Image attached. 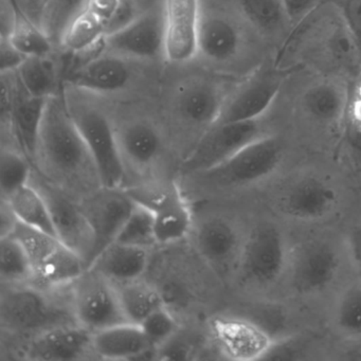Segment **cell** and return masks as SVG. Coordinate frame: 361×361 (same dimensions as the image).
<instances>
[{
	"label": "cell",
	"instance_id": "f6af8a7d",
	"mask_svg": "<svg viewBox=\"0 0 361 361\" xmlns=\"http://www.w3.org/2000/svg\"><path fill=\"white\" fill-rule=\"evenodd\" d=\"M345 246L353 266L361 274V225L354 226L348 230Z\"/></svg>",
	"mask_w": 361,
	"mask_h": 361
},
{
	"label": "cell",
	"instance_id": "ee69618b",
	"mask_svg": "<svg viewBox=\"0 0 361 361\" xmlns=\"http://www.w3.org/2000/svg\"><path fill=\"white\" fill-rule=\"evenodd\" d=\"M25 60L7 37H1V73L18 71Z\"/></svg>",
	"mask_w": 361,
	"mask_h": 361
},
{
	"label": "cell",
	"instance_id": "5b68a950",
	"mask_svg": "<svg viewBox=\"0 0 361 361\" xmlns=\"http://www.w3.org/2000/svg\"><path fill=\"white\" fill-rule=\"evenodd\" d=\"M289 250L278 226L269 221L257 224L245 236L238 267L240 278L257 285L276 282L286 272Z\"/></svg>",
	"mask_w": 361,
	"mask_h": 361
},
{
	"label": "cell",
	"instance_id": "9a60e30c",
	"mask_svg": "<svg viewBox=\"0 0 361 361\" xmlns=\"http://www.w3.org/2000/svg\"><path fill=\"white\" fill-rule=\"evenodd\" d=\"M200 0H164V56L183 64L197 56Z\"/></svg>",
	"mask_w": 361,
	"mask_h": 361
},
{
	"label": "cell",
	"instance_id": "ab89813d",
	"mask_svg": "<svg viewBox=\"0 0 361 361\" xmlns=\"http://www.w3.org/2000/svg\"><path fill=\"white\" fill-rule=\"evenodd\" d=\"M335 7L352 33L361 54V0H336Z\"/></svg>",
	"mask_w": 361,
	"mask_h": 361
},
{
	"label": "cell",
	"instance_id": "f35d334b",
	"mask_svg": "<svg viewBox=\"0 0 361 361\" xmlns=\"http://www.w3.org/2000/svg\"><path fill=\"white\" fill-rule=\"evenodd\" d=\"M140 327L152 348L158 350L178 333V323L166 305L147 316Z\"/></svg>",
	"mask_w": 361,
	"mask_h": 361
},
{
	"label": "cell",
	"instance_id": "60d3db41",
	"mask_svg": "<svg viewBox=\"0 0 361 361\" xmlns=\"http://www.w3.org/2000/svg\"><path fill=\"white\" fill-rule=\"evenodd\" d=\"M321 0H282L285 16L289 25H299L318 9Z\"/></svg>",
	"mask_w": 361,
	"mask_h": 361
},
{
	"label": "cell",
	"instance_id": "3957f363",
	"mask_svg": "<svg viewBox=\"0 0 361 361\" xmlns=\"http://www.w3.org/2000/svg\"><path fill=\"white\" fill-rule=\"evenodd\" d=\"M10 234H13L24 247L32 268L31 284L39 288L71 285L87 269L85 261L58 236L27 227L18 221Z\"/></svg>",
	"mask_w": 361,
	"mask_h": 361
},
{
	"label": "cell",
	"instance_id": "e0dca14e",
	"mask_svg": "<svg viewBox=\"0 0 361 361\" xmlns=\"http://www.w3.org/2000/svg\"><path fill=\"white\" fill-rule=\"evenodd\" d=\"M136 204V200L119 189H104L90 200L84 209L94 235V247L90 264L116 242L122 226ZM88 266V267H90Z\"/></svg>",
	"mask_w": 361,
	"mask_h": 361
},
{
	"label": "cell",
	"instance_id": "277c9868",
	"mask_svg": "<svg viewBox=\"0 0 361 361\" xmlns=\"http://www.w3.org/2000/svg\"><path fill=\"white\" fill-rule=\"evenodd\" d=\"M284 149L280 139L265 135L243 147L224 164L200 173L213 187H245L271 176L282 164Z\"/></svg>",
	"mask_w": 361,
	"mask_h": 361
},
{
	"label": "cell",
	"instance_id": "603a6c76",
	"mask_svg": "<svg viewBox=\"0 0 361 361\" xmlns=\"http://www.w3.org/2000/svg\"><path fill=\"white\" fill-rule=\"evenodd\" d=\"M92 331L79 323L59 325L39 333L29 345L28 354L37 360H75L92 352Z\"/></svg>",
	"mask_w": 361,
	"mask_h": 361
},
{
	"label": "cell",
	"instance_id": "7dc6e473",
	"mask_svg": "<svg viewBox=\"0 0 361 361\" xmlns=\"http://www.w3.org/2000/svg\"><path fill=\"white\" fill-rule=\"evenodd\" d=\"M352 118L361 122V86L359 88L358 99L355 101L354 105H353Z\"/></svg>",
	"mask_w": 361,
	"mask_h": 361
},
{
	"label": "cell",
	"instance_id": "f546056e",
	"mask_svg": "<svg viewBox=\"0 0 361 361\" xmlns=\"http://www.w3.org/2000/svg\"><path fill=\"white\" fill-rule=\"evenodd\" d=\"M115 285L128 322L139 325L152 312L164 306L160 291L141 279Z\"/></svg>",
	"mask_w": 361,
	"mask_h": 361
},
{
	"label": "cell",
	"instance_id": "d590c367",
	"mask_svg": "<svg viewBox=\"0 0 361 361\" xmlns=\"http://www.w3.org/2000/svg\"><path fill=\"white\" fill-rule=\"evenodd\" d=\"M88 0H49L46 8L42 28L54 42L61 45L64 33L71 23L87 5Z\"/></svg>",
	"mask_w": 361,
	"mask_h": 361
},
{
	"label": "cell",
	"instance_id": "8d00e7d4",
	"mask_svg": "<svg viewBox=\"0 0 361 361\" xmlns=\"http://www.w3.org/2000/svg\"><path fill=\"white\" fill-rule=\"evenodd\" d=\"M240 8L253 26L265 33H276L288 24L282 0H240Z\"/></svg>",
	"mask_w": 361,
	"mask_h": 361
},
{
	"label": "cell",
	"instance_id": "d6a6232c",
	"mask_svg": "<svg viewBox=\"0 0 361 361\" xmlns=\"http://www.w3.org/2000/svg\"><path fill=\"white\" fill-rule=\"evenodd\" d=\"M334 325L346 339H361V282L350 283L338 297Z\"/></svg>",
	"mask_w": 361,
	"mask_h": 361
},
{
	"label": "cell",
	"instance_id": "ffe728a7",
	"mask_svg": "<svg viewBox=\"0 0 361 361\" xmlns=\"http://www.w3.org/2000/svg\"><path fill=\"white\" fill-rule=\"evenodd\" d=\"M130 75L132 69L126 58L107 52L96 54L75 67L67 78V84L97 94H106L123 90Z\"/></svg>",
	"mask_w": 361,
	"mask_h": 361
},
{
	"label": "cell",
	"instance_id": "ac0fdd59",
	"mask_svg": "<svg viewBox=\"0 0 361 361\" xmlns=\"http://www.w3.org/2000/svg\"><path fill=\"white\" fill-rule=\"evenodd\" d=\"M41 191L51 210L56 235L85 261L88 268L94 251V235L85 211L54 189L45 188Z\"/></svg>",
	"mask_w": 361,
	"mask_h": 361
},
{
	"label": "cell",
	"instance_id": "7c38bea8",
	"mask_svg": "<svg viewBox=\"0 0 361 361\" xmlns=\"http://www.w3.org/2000/svg\"><path fill=\"white\" fill-rule=\"evenodd\" d=\"M103 49L122 58L141 60L164 54V8L142 12L121 28L105 35Z\"/></svg>",
	"mask_w": 361,
	"mask_h": 361
},
{
	"label": "cell",
	"instance_id": "4316f807",
	"mask_svg": "<svg viewBox=\"0 0 361 361\" xmlns=\"http://www.w3.org/2000/svg\"><path fill=\"white\" fill-rule=\"evenodd\" d=\"M117 137L124 161L128 159L135 166H149L157 159L161 151L162 140L159 132L153 124L147 121L126 124L118 130Z\"/></svg>",
	"mask_w": 361,
	"mask_h": 361
},
{
	"label": "cell",
	"instance_id": "8fae6325",
	"mask_svg": "<svg viewBox=\"0 0 361 361\" xmlns=\"http://www.w3.org/2000/svg\"><path fill=\"white\" fill-rule=\"evenodd\" d=\"M339 194L318 175L306 174L289 181L279 194L278 210L293 221H318L337 208Z\"/></svg>",
	"mask_w": 361,
	"mask_h": 361
},
{
	"label": "cell",
	"instance_id": "f1b7e54d",
	"mask_svg": "<svg viewBox=\"0 0 361 361\" xmlns=\"http://www.w3.org/2000/svg\"><path fill=\"white\" fill-rule=\"evenodd\" d=\"M25 90L37 98L48 99L60 92V69L52 54L26 58L16 71Z\"/></svg>",
	"mask_w": 361,
	"mask_h": 361
},
{
	"label": "cell",
	"instance_id": "4fadbf2b",
	"mask_svg": "<svg viewBox=\"0 0 361 361\" xmlns=\"http://www.w3.org/2000/svg\"><path fill=\"white\" fill-rule=\"evenodd\" d=\"M211 331L221 352L233 360L265 359L274 342L265 327L238 317H217Z\"/></svg>",
	"mask_w": 361,
	"mask_h": 361
},
{
	"label": "cell",
	"instance_id": "cb8c5ba5",
	"mask_svg": "<svg viewBox=\"0 0 361 361\" xmlns=\"http://www.w3.org/2000/svg\"><path fill=\"white\" fill-rule=\"evenodd\" d=\"M92 353L102 359L147 358L157 353L152 348L140 325L126 322L92 333Z\"/></svg>",
	"mask_w": 361,
	"mask_h": 361
},
{
	"label": "cell",
	"instance_id": "52a82bcc",
	"mask_svg": "<svg viewBox=\"0 0 361 361\" xmlns=\"http://www.w3.org/2000/svg\"><path fill=\"white\" fill-rule=\"evenodd\" d=\"M71 306L77 322L92 333L128 322L116 285L90 268L71 284Z\"/></svg>",
	"mask_w": 361,
	"mask_h": 361
},
{
	"label": "cell",
	"instance_id": "b9f144b4",
	"mask_svg": "<svg viewBox=\"0 0 361 361\" xmlns=\"http://www.w3.org/2000/svg\"><path fill=\"white\" fill-rule=\"evenodd\" d=\"M194 348L190 342L178 339V333L157 350V358L164 360H187L191 359Z\"/></svg>",
	"mask_w": 361,
	"mask_h": 361
},
{
	"label": "cell",
	"instance_id": "30bf717a",
	"mask_svg": "<svg viewBox=\"0 0 361 361\" xmlns=\"http://www.w3.org/2000/svg\"><path fill=\"white\" fill-rule=\"evenodd\" d=\"M339 264V255L333 245L312 240L289 250L286 272L295 290L312 295L320 293L333 282Z\"/></svg>",
	"mask_w": 361,
	"mask_h": 361
},
{
	"label": "cell",
	"instance_id": "484cf974",
	"mask_svg": "<svg viewBox=\"0 0 361 361\" xmlns=\"http://www.w3.org/2000/svg\"><path fill=\"white\" fill-rule=\"evenodd\" d=\"M348 90L333 80H323L310 85L302 96L305 113L320 123L329 124L342 119L348 109Z\"/></svg>",
	"mask_w": 361,
	"mask_h": 361
},
{
	"label": "cell",
	"instance_id": "1f68e13d",
	"mask_svg": "<svg viewBox=\"0 0 361 361\" xmlns=\"http://www.w3.org/2000/svg\"><path fill=\"white\" fill-rule=\"evenodd\" d=\"M7 37L25 58L52 54L54 44L43 28L31 22L16 9L13 25Z\"/></svg>",
	"mask_w": 361,
	"mask_h": 361
},
{
	"label": "cell",
	"instance_id": "6da1fadb",
	"mask_svg": "<svg viewBox=\"0 0 361 361\" xmlns=\"http://www.w3.org/2000/svg\"><path fill=\"white\" fill-rule=\"evenodd\" d=\"M63 94L85 141L100 185L104 189H119L126 175V161L118 142L117 132L97 94L71 84L63 88Z\"/></svg>",
	"mask_w": 361,
	"mask_h": 361
},
{
	"label": "cell",
	"instance_id": "4dcf8cb0",
	"mask_svg": "<svg viewBox=\"0 0 361 361\" xmlns=\"http://www.w3.org/2000/svg\"><path fill=\"white\" fill-rule=\"evenodd\" d=\"M106 30L107 24L105 20L92 10L85 8L71 23L60 46L71 54H84L102 43Z\"/></svg>",
	"mask_w": 361,
	"mask_h": 361
},
{
	"label": "cell",
	"instance_id": "bcb514c9",
	"mask_svg": "<svg viewBox=\"0 0 361 361\" xmlns=\"http://www.w3.org/2000/svg\"><path fill=\"white\" fill-rule=\"evenodd\" d=\"M123 0H88L85 8L98 14L101 18L105 20L109 27V23L113 20L115 14L119 10ZM107 31V30H106Z\"/></svg>",
	"mask_w": 361,
	"mask_h": 361
},
{
	"label": "cell",
	"instance_id": "5bb4252c",
	"mask_svg": "<svg viewBox=\"0 0 361 361\" xmlns=\"http://www.w3.org/2000/svg\"><path fill=\"white\" fill-rule=\"evenodd\" d=\"M283 81L284 73L280 71H261L253 75L226 99L215 124L262 119L278 96Z\"/></svg>",
	"mask_w": 361,
	"mask_h": 361
},
{
	"label": "cell",
	"instance_id": "8992f818",
	"mask_svg": "<svg viewBox=\"0 0 361 361\" xmlns=\"http://www.w3.org/2000/svg\"><path fill=\"white\" fill-rule=\"evenodd\" d=\"M1 319L14 331L37 333L59 325L78 323L73 310L68 312L43 288L32 284L14 287L4 295Z\"/></svg>",
	"mask_w": 361,
	"mask_h": 361
},
{
	"label": "cell",
	"instance_id": "7a4b0ae2",
	"mask_svg": "<svg viewBox=\"0 0 361 361\" xmlns=\"http://www.w3.org/2000/svg\"><path fill=\"white\" fill-rule=\"evenodd\" d=\"M39 155L52 172L63 178L81 181L94 176L99 180L85 141L67 107L63 90L48 98L46 103Z\"/></svg>",
	"mask_w": 361,
	"mask_h": 361
},
{
	"label": "cell",
	"instance_id": "7bdbcfd3",
	"mask_svg": "<svg viewBox=\"0 0 361 361\" xmlns=\"http://www.w3.org/2000/svg\"><path fill=\"white\" fill-rule=\"evenodd\" d=\"M16 9L31 22L41 27L49 0H12Z\"/></svg>",
	"mask_w": 361,
	"mask_h": 361
},
{
	"label": "cell",
	"instance_id": "d6986e66",
	"mask_svg": "<svg viewBox=\"0 0 361 361\" xmlns=\"http://www.w3.org/2000/svg\"><path fill=\"white\" fill-rule=\"evenodd\" d=\"M133 198L151 209L158 244L179 242L191 231V210L175 185L164 187L154 196Z\"/></svg>",
	"mask_w": 361,
	"mask_h": 361
},
{
	"label": "cell",
	"instance_id": "9c48e42d",
	"mask_svg": "<svg viewBox=\"0 0 361 361\" xmlns=\"http://www.w3.org/2000/svg\"><path fill=\"white\" fill-rule=\"evenodd\" d=\"M1 117L8 120L25 155L35 159L39 155V135L48 99L29 94L16 71L3 73Z\"/></svg>",
	"mask_w": 361,
	"mask_h": 361
},
{
	"label": "cell",
	"instance_id": "ba28073f",
	"mask_svg": "<svg viewBox=\"0 0 361 361\" xmlns=\"http://www.w3.org/2000/svg\"><path fill=\"white\" fill-rule=\"evenodd\" d=\"M265 135L261 119L214 124L204 132L183 161V173L198 175L212 170Z\"/></svg>",
	"mask_w": 361,
	"mask_h": 361
},
{
	"label": "cell",
	"instance_id": "836d02e7",
	"mask_svg": "<svg viewBox=\"0 0 361 361\" xmlns=\"http://www.w3.org/2000/svg\"><path fill=\"white\" fill-rule=\"evenodd\" d=\"M0 274L3 280L9 284L24 285L32 283V268L28 255L13 234L1 236Z\"/></svg>",
	"mask_w": 361,
	"mask_h": 361
},
{
	"label": "cell",
	"instance_id": "d4e9b609",
	"mask_svg": "<svg viewBox=\"0 0 361 361\" xmlns=\"http://www.w3.org/2000/svg\"><path fill=\"white\" fill-rule=\"evenodd\" d=\"M149 261V249L115 242L105 248L88 268L114 284H120L141 279Z\"/></svg>",
	"mask_w": 361,
	"mask_h": 361
},
{
	"label": "cell",
	"instance_id": "2e32d148",
	"mask_svg": "<svg viewBox=\"0 0 361 361\" xmlns=\"http://www.w3.org/2000/svg\"><path fill=\"white\" fill-rule=\"evenodd\" d=\"M245 236L225 217L202 221L196 232V246L206 263L221 276L238 270Z\"/></svg>",
	"mask_w": 361,
	"mask_h": 361
},
{
	"label": "cell",
	"instance_id": "44dd1931",
	"mask_svg": "<svg viewBox=\"0 0 361 361\" xmlns=\"http://www.w3.org/2000/svg\"><path fill=\"white\" fill-rule=\"evenodd\" d=\"M226 99L223 90L214 82L191 80L177 90L175 106L185 122L208 130L216 123Z\"/></svg>",
	"mask_w": 361,
	"mask_h": 361
},
{
	"label": "cell",
	"instance_id": "e575fe53",
	"mask_svg": "<svg viewBox=\"0 0 361 361\" xmlns=\"http://www.w3.org/2000/svg\"><path fill=\"white\" fill-rule=\"evenodd\" d=\"M116 242L147 249L157 245L155 224L151 209L136 202L134 209L122 226Z\"/></svg>",
	"mask_w": 361,
	"mask_h": 361
},
{
	"label": "cell",
	"instance_id": "83f0119b",
	"mask_svg": "<svg viewBox=\"0 0 361 361\" xmlns=\"http://www.w3.org/2000/svg\"><path fill=\"white\" fill-rule=\"evenodd\" d=\"M18 223L56 235L51 210L43 192L29 185L5 200Z\"/></svg>",
	"mask_w": 361,
	"mask_h": 361
},
{
	"label": "cell",
	"instance_id": "74e56055",
	"mask_svg": "<svg viewBox=\"0 0 361 361\" xmlns=\"http://www.w3.org/2000/svg\"><path fill=\"white\" fill-rule=\"evenodd\" d=\"M31 169L26 157L11 151L4 149L0 156V189L4 200H8L18 190L29 185Z\"/></svg>",
	"mask_w": 361,
	"mask_h": 361
},
{
	"label": "cell",
	"instance_id": "7402d4cb",
	"mask_svg": "<svg viewBox=\"0 0 361 361\" xmlns=\"http://www.w3.org/2000/svg\"><path fill=\"white\" fill-rule=\"evenodd\" d=\"M242 46L238 27L216 12H200L197 54L213 65H227L238 56Z\"/></svg>",
	"mask_w": 361,
	"mask_h": 361
}]
</instances>
